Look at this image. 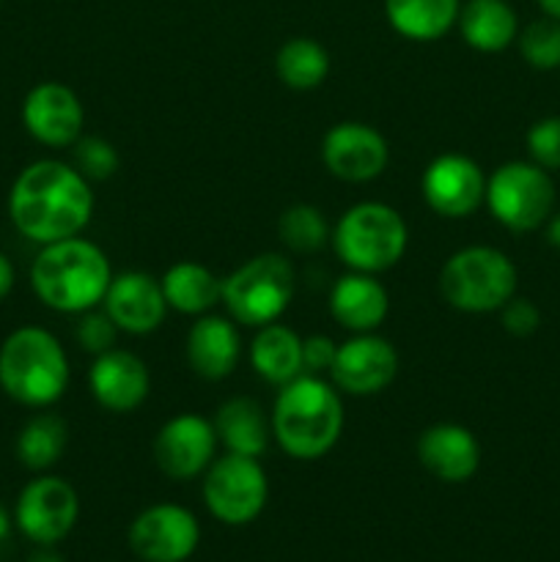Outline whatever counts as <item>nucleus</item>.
Listing matches in <instances>:
<instances>
[{
  "label": "nucleus",
  "mask_w": 560,
  "mask_h": 562,
  "mask_svg": "<svg viewBox=\"0 0 560 562\" xmlns=\"http://www.w3.org/2000/svg\"><path fill=\"white\" fill-rule=\"evenodd\" d=\"M280 241L289 247L296 256H313L322 250L329 241L333 231H329L327 217L318 212L311 203H294L285 209L278 220Z\"/></svg>",
  "instance_id": "29"
},
{
  "label": "nucleus",
  "mask_w": 560,
  "mask_h": 562,
  "mask_svg": "<svg viewBox=\"0 0 560 562\" xmlns=\"http://www.w3.org/2000/svg\"><path fill=\"white\" fill-rule=\"evenodd\" d=\"M335 351H338V344L327 335H311V338L302 340V368H305V373H313V376L329 373L335 362Z\"/></svg>",
  "instance_id": "35"
},
{
  "label": "nucleus",
  "mask_w": 560,
  "mask_h": 562,
  "mask_svg": "<svg viewBox=\"0 0 560 562\" xmlns=\"http://www.w3.org/2000/svg\"><path fill=\"white\" fill-rule=\"evenodd\" d=\"M322 159L335 179L366 184L384 173L390 162V146L382 132L373 126L362 121H340L324 135Z\"/></svg>",
  "instance_id": "16"
},
{
  "label": "nucleus",
  "mask_w": 560,
  "mask_h": 562,
  "mask_svg": "<svg viewBox=\"0 0 560 562\" xmlns=\"http://www.w3.org/2000/svg\"><path fill=\"white\" fill-rule=\"evenodd\" d=\"M214 431H217V439L228 453L258 459L269 448L272 420L258 401L239 395V398H231L220 406L217 415H214Z\"/></svg>",
  "instance_id": "23"
},
{
  "label": "nucleus",
  "mask_w": 560,
  "mask_h": 562,
  "mask_svg": "<svg viewBox=\"0 0 560 562\" xmlns=\"http://www.w3.org/2000/svg\"><path fill=\"white\" fill-rule=\"evenodd\" d=\"M110 280L113 269L104 250L82 236L42 245L31 263V289L38 302L69 316L102 305Z\"/></svg>",
  "instance_id": "3"
},
{
  "label": "nucleus",
  "mask_w": 560,
  "mask_h": 562,
  "mask_svg": "<svg viewBox=\"0 0 560 562\" xmlns=\"http://www.w3.org/2000/svg\"><path fill=\"white\" fill-rule=\"evenodd\" d=\"M461 0H384V16L410 42H437L459 20Z\"/></svg>",
  "instance_id": "26"
},
{
  "label": "nucleus",
  "mask_w": 560,
  "mask_h": 562,
  "mask_svg": "<svg viewBox=\"0 0 560 562\" xmlns=\"http://www.w3.org/2000/svg\"><path fill=\"white\" fill-rule=\"evenodd\" d=\"M214 423L201 415H176L154 437V461L170 481H192L203 475L217 456Z\"/></svg>",
  "instance_id": "14"
},
{
  "label": "nucleus",
  "mask_w": 560,
  "mask_h": 562,
  "mask_svg": "<svg viewBox=\"0 0 560 562\" xmlns=\"http://www.w3.org/2000/svg\"><path fill=\"white\" fill-rule=\"evenodd\" d=\"M294 267L280 252H261L223 278V305L236 324L267 327L294 300Z\"/></svg>",
  "instance_id": "7"
},
{
  "label": "nucleus",
  "mask_w": 560,
  "mask_h": 562,
  "mask_svg": "<svg viewBox=\"0 0 560 562\" xmlns=\"http://www.w3.org/2000/svg\"><path fill=\"white\" fill-rule=\"evenodd\" d=\"M503 228L514 234H527L552 217L555 184L549 170L536 162H505L486 179V201H483Z\"/></svg>",
  "instance_id": "8"
},
{
  "label": "nucleus",
  "mask_w": 560,
  "mask_h": 562,
  "mask_svg": "<svg viewBox=\"0 0 560 562\" xmlns=\"http://www.w3.org/2000/svg\"><path fill=\"white\" fill-rule=\"evenodd\" d=\"M497 313L500 322H503V329L508 335H514V338H527V335H533L541 327V311L527 296L514 294Z\"/></svg>",
  "instance_id": "34"
},
{
  "label": "nucleus",
  "mask_w": 560,
  "mask_h": 562,
  "mask_svg": "<svg viewBox=\"0 0 560 562\" xmlns=\"http://www.w3.org/2000/svg\"><path fill=\"white\" fill-rule=\"evenodd\" d=\"M421 192L434 214L464 220L486 201V176L481 165L464 154H439L423 170Z\"/></svg>",
  "instance_id": "11"
},
{
  "label": "nucleus",
  "mask_w": 560,
  "mask_h": 562,
  "mask_svg": "<svg viewBox=\"0 0 560 562\" xmlns=\"http://www.w3.org/2000/svg\"><path fill=\"white\" fill-rule=\"evenodd\" d=\"M88 387L93 401L113 415H130L152 393V373L137 355L126 349H110L93 357L88 371Z\"/></svg>",
  "instance_id": "18"
},
{
  "label": "nucleus",
  "mask_w": 560,
  "mask_h": 562,
  "mask_svg": "<svg viewBox=\"0 0 560 562\" xmlns=\"http://www.w3.org/2000/svg\"><path fill=\"white\" fill-rule=\"evenodd\" d=\"M399 376V351L390 340L373 333L351 335L338 344L329 379L335 387L355 398L377 395L388 390Z\"/></svg>",
  "instance_id": "13"
},
{
  "label": "nucleus",
  "mask_w": 560,
  "mask_h": 562,
  "mask_svg": "<svg viewBox=\"0 0 560 562\" xmlns=\"http://www.w3.org/2000/svg\"><path fill=\"white\" fill-rule=\"evenodd\" d=\"M547 241L560 250V212H552V217L547 220Z\"/></svg>",
  "instance_id": "37"
},
{
  "label": "nucleus",
  "mask_w": 560,
  "mask_h": 562,
  "mask_svg": "<svg viewBox=\"0 0 560 562\" xmlns=\"http://www.w3.org/2000/svg\"><path fill=\"white\" fill-rule=\"evenodd\" d=\"M80 497L64 477L38 475L20 492L14 505V525L36 547H55L77 525Z\"/></svg>",
  "instance_id": "10"
},
{
  "label": "nucleus",
  "mask_w": 560,
  "mask_h": 562,
  "mask_svg": "<svg viewBox=\"0 0 560 562\" xmlns=\"http://www.w3.org/2000/svg\"><path fill=\"white\" fill-rule=\"evenodd\" d=\"M86 110L64 82H38L22 99V126L47 148H71L82 137Z\"/></svg>",
  "instance_id": "15"
},
{
  "label": "nucleus",
  "mask_w": 560,
  "mask_h": 562,
  "mask_svg": "<svg viewBox=\"0 0 560 562\" xmlns=\"http://www.w3.org/2000/svg\"><path fill=\"white\" fill-rule=\"evenodd\" d=\"M201 543L195 514L181 505L159 503L141 510L130 527V547L143 562H184Z\"/></svg>",
  "instance_id": "12"
},
{
  "label": "nucleus",
  "mask_w": 560,
  "mask_h": 562,
  "mask_svg": "<svg viewBox=\"0 0 560 562\" xmlns=\"http://www.w3.org/2000/svg\"><path fill=\"white\" fill-rule=\"evenodd\" d=\"M250 366L267 384L283 387L305 373L302 368V338L291 327L272 322L258 327L250 344Z\"/></svg>",
  "instance_id": "24"
},
{
  "label": "nucleus",
  "mask_w": 560,
  "mask_h": 562,
  "mask_svg": "<svg viewBox=\"0 0 560 562\" xmlns=\"http://www.w3.org/2000/svg\"><path fill=\"white\" fill-rule=\"evenodd\" d=\"M267 472L253 456H217L203 472V503L209 514L223 525H250L267 508Z\"/></svg>",
  "instance_id": "9"
},
{
  "label": "nucleus",
  "mask_w": 560,
  "mask_h": 562,
  "mask_svg": "<svg viewBox=\"0 0 560 562\" xmlns=\"http://www.w3.org/2000/svg\"><path fill=\"white\" fill-rule=\"evenodd\" d=\"M14 283H16L14 263H11V258L5 256V252H0V302L14 291Z\"/></svg>",
  "instance_id": "36"
},
{
  "label": "nucleus",
  "mask_w": 560,
  "mask_h": 562,
  "mask_svg": "<svg viewBox=\"0 0 560 562\" xmlns=\"http://www.w3.org/2000/svg\"><path fill=\"white\" fill-rule=\"evenodd\" d=\"M272 437L289 459L316 461L338 445L344 431V401L333 382L302 373L283 384L272 406Z\"/></svg>",
  "instance_id": "2"
},
{
  "label": "nucleus",
  "mask_w": 560,
  "mask_h": 562,
  "mask_svg": "<svg viewBox=\"0 0 560 562\" xmlns=\"http://www.w3.org/2000/svg\"><path fill=\"white\" fill-rule=\"evenodd\" d=\"M516 44H519L525 64L533 66V69H560V22L552 20V16H541V20L522 27Z\"/></svg>",
  "instance_id": "30"
},
{
  "label": "nucleus",
  "mask_w": 560,
  "mask_h": 562,
  "mask_svg": "<svg viewBox=\"0 0 560 562\" xmlns=\"http://www.w3.org/2000/svg\"><path fill=\"white\" fill-rule=\"evenodd\" d=\"M525 143L530 162L541 165L544 170H560V115L538 119L527 130Z\"/></svg>",
  "instance_id": "32"
},
{
  "label": "nucleus",
  "mask_w": 560,
  "mask_h": 562,
  "mask_svg": "<svg viewBox=\"0 0 560 562\" xmlns=\"http://www.w3.org/2000/svg\"><path fill=\"white\" fill-rule=\"evenodd\" d=\"M514 261L503 250L472 245L456 250L439 272V294L461 313H497L516 294Z\"/></svg>",
  "instance_id": "6"
},
{
  "label": "nucleus",
  "mask_w": 560,
  "mask_h": 562,
  "mask_svg": "<svg viewBox=\"0 0 560 562\" xmlns=\"http://www.w3.org/2000/svg\"><path fill=\"white\" fill-rule=\"evenodd\" d=\"M91 181L60 159L25 165L9 190L11 225L36 245L80 236L91 223Z\"/></svg>",
  "instance_id": "1"
},
{
  "label": "nucleus",
  "mask_w": 560,
  "mask_h": 562,
  "mask_svg": "<svg viewBox=\"0 0 560 562\" xmlns=\"http://www.w3.org/2000/svg\"><path fill=\"white\" fill-rule=\"evenodd\" d=\"M275 75L291 91H313L329 75V53L307 36H294L280 44L275 55Z\"/></svg>",
  "instance_id": "28"
},
{
  "label": "nucleus",
  "mask_w": 560,
  "mask_h": 562,
  "mask_svg": "<svg viewBox=\"0 0 560 562\" xmlns=\"http://www.w3.org/2000/svg\"><path fill=\"white\" fill-rule=\"evenodd\" d=\"M165 302L181 316H206L223 302V278L195 261H179L159 278Z\"/></svg>",
  "instance_id": "25"
},
{
  "label": "nucleus",
  "mask_w": 560,
  "mask_h": 562,
  "mask_svg": "<svg viewBox=\"0 0 560 562\" xmlns=\"http://www.w3.org/2000/svg\"><path fill=\"white\" fill-rule=\"evenodd\" d=\"M242 357V338L236 322L231 316L206 313L198 316L187 333V362L192 373L206 382H220L231 376Z\"/></svg>",
  "instance_id": "20"
},
{
  "label": "nucleus",
  "mask_w": 560,
  "mask_h": 562,
  "mask_svg": "<svg viewBox=\"0 0 560 562\" xmlns=\"http://www.w3.org/2000/svg\"><path fill=\"white\" fill-rule=\"evenodd\" d=\"M27 562H64L60 554L53 552V547H38V552H33Z\"/></svg>",
  "instance_id": "38"
},
{
  "label": "nucleus",
  "mask_w": 560,
  "mask_h": 562,
  "mask_svg": "<svg viewBox=\"0 0 560 562\" xmlns=\"http://www.w3.org/2000/svg\"><path fill=\"white\" fill-rule=\"evenodd\" d=\"M536 3L544 11V16H552L560 22V0H536Z\"/></svg>",
  "instance_id": "39"
},
{
  "label": "nucleus",
  "mask_w": 560,
  "mask_h": 562,
  "mask_svg": "<svg viewBox=\"0 0 560 562\" xmlns=\"http://www.w3.org/2000/svg\"><path fill=\"white\" fill-rule=\"evenodd\" d=\"M423 470L443 483H467L481 467V442L459 423H437L417 437Z\"/></svg>",
  "instance_id": "19"
},
{
  "label": "nucleus",
  "mask_w": 560,
  "mask_h": 562,
  "mask_svg": "<svg viewBox=\"0 0 560 562\" xmlns=\"http://www.w3.org/2000/svg\"><path fill=\"white\" fill-rule=\"evenodd\" d=\"M69 357L49 329L20 327L0 344V390L27 409H47L69 387Z\"/></svg>",
  "instance_id": "4"
},
{
  "label": "nucleus",
  "mask_w": 560,
  "mask_h": 562,
  "mask_svg": "<svg viewBox=\"0 0 560 562\" xmlns=\"http://www.w3.org/2000/svg\"><path fill=\"white\" fill-rule=\"evenodd\" d=\"M102 305L104 313L119 327V333L126 335L154 333V329L163 327L170 311L163 294V283L154 274L137 272V269L113 274Z\"/></svg>",
  "instance_id": "17"
},
{
  "label": "nucleus",
  "mask_w": 560,
  "mask_h": 562,
  "mask_svg": "<svg viewBox=\"0 0 560 562\" xmlns=\"http://www.w3.org/2000/svg\"><path fill=\"white\" fill-rule=\"evenodd\" d=\"M333 250L351 272L382 274L404 258L410 231L393 206L379 201H362L346 209L335 223Z\"/></svg>",
  "instance_id": "5"
},
{
  "label": "nucleus",
  "mask_w": 560,
  "mask_h": 562,
  "mask_svg": "<svg viewBox=\"0 0 560 562\" xmlns=\"http://www.w3.org/2000/svg\"><path fill=\"white\" fill-rule=\"evenodd\" d=\"M329 313L349 333H377L390 313V294L377 274L349 272L329 289Z\"/></svg>",
  "instance_id": "21"
},
{
  "label": "nucleus",
  "mask_w": 560,
  "mask_h": 562,
  "mask_svg": "<svg viewBox=\"0 0 560 562\" xmlns=\"http://www.w3.org/2000/svg\"><path fill=\"white\" fill-rule=\"evenodd\" d=\"M119 151L110 140L97 135H82L71 146V165L86 176L88 181H108L119 170Z\"/></svg>",
  "instance_id": "31"
},
{
  "label": "nucleus",
  "mask_w": 560,
  "mask_h": 562,
  "mask_svg": "<svg viewBox=\"0 0 560 562\" xmlns=\"http://www.w3.org/2000/svg\"><path fill=\"white\" fill-rule=\"evenodd\" d=\"M9 532H11V516H9V510L0 505V541H5V538H9Z\"/></svg>",
  "instance_id": "40"
},
{
  "label": "nucleus",
  "mask_w": 560,
  "mask_h": 562,
  "mask_svg": "<svg viewBox=\"0 0 560 562\" xmlns=\"http://www.w3.org/2000/svg\"><path fill=\"white\" fill-rule=\"evenodd\" d=\"M467 47L478 53H503L519 36V16L508 0H467L456 20Z\"/></svg>",
  "instance_id": "22"
},
{
  "label": "nucleus",
  "mask_w": 560,
  "mask_h": 562,
  "mask_svg": "<svg viewBox=\"0 0 560 562\" xmlns=\"http://www.w3.org/2000/svg\"><path fill=\"white\" fill-rule=\"evenodd\" d=\"M75 338L88 355L99 357L104 351L115 349V340H119V327L113 324V318L108 316L104 311H86L80 313V322H77Z\"/></svg>",
  "instance_id": "33"
},
{
  "label": "nucleus",
  "mask_w": 560,
  "mask_h": 562,
  "mask_svg": "<svg viewBox=\"0 0 560 562\" xmlns=\"http://www.w3.org/2000/svg\"><path fill=\"white\" fill-rule=\"evenodd\" d=\"M66 442H69V428L64 417L53 412H38L22 426L16 437V461L31 472H47L64 459Z\"/></svg>",
  "instance_id": "27"
}]
</instances>
